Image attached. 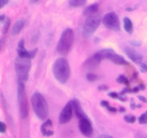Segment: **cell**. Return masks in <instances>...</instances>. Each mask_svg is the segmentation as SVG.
Returning a JSON list of instances; mask_svg holds the SVG:
<instances>
[{
  "label": "cell",
  "instance_id": "6da1fadb",
  "mask_svg": "<svg viewBox=\"0 0 147 138\" xmlns=\"http://www.w3.org/2000/svg\"><path fill=\"white\" fill-rule=\"evenodd\" d=\"M53 72L57 81L62 84L67 83L71 74L70 66L67 59L65 57L57 58L53 63Z\"/></svg>",
  "mask_w": 147,
  "mask_h": 138
},
{
  "label": "cell",
  "instance_id": "7a4b0ae2",
  "mask_svg": "<svg viewBox=\"0 0 147 138\" xmlns=\"http://www.w3.org/2000/svg\"><path fill=\"white\" fill-rule=\"evenodd\" d=\"M31 104L33 111L39 119L45 121L49 115V106L45 98L42 93L35 92L31 97Z\"/></svg>",
  "mask_w": 147,
  "mask_h": 138
},
{
  "label": "cell",
  "instance_id": "3957f363",
  "mask_svg": "<svg viewBox=\"0 0 147 138\" xmlns=\"http://www.w3.org/2000/svg\"><path fill=\"white\" fill-rule=\"evenodd\" d=\"M74 32L70 27L65 29L62 32L57 45V52L61 55L66 56L69 54L74 43Z\"/></svg>",
  "mask_w": 147,
  "mask_h": 138
},
{
  "label": "cell",
  "instance_id": "277c9868",
  "mask_svg": "<svg viewBox=\"0 0 147 138\" xmlns=\"http://www.w3.org/2000/svg\"><path fill=\"white\" fill-rule=\"evenodd\" d=\"M18 83H25L28 80L29 73L32 67L31 59L17 57L14 63Z\"/></svg>",
  "mask_w": 147,
  "mask_h": 138
},
{
  "label": "cell",
  "instance_id": "5b68a950",
  "mask_svg": "<svg viewBox=\"0 0 147 138\" xmlns=\"http://www.w3.org/2000/svg\"><path fill=\"white\" fill-rule=\"evenodd\" d=\"M17 102H18L20 117L22 119H26L28 117L29 115V105L25 86H24V83H18Z\"/></svg>",
  "mask_w": 147,
  "mask_h": 138
},
{
  "label": "cell",
  "instance_id": "8992f818",
  "mask_svg": "<svg viewBox=\"0 0 147 138\" xmlns=\"http://www.w3.org/2000/svg\"><path fill=\"white\" fill-rule=\"evenodd\" d=\"M100 22H101V17L100 14L96 13V14L88 16L86 18L83 27L82 34L83 37H91L98 28Z\"/></svg>",
  "mask_w": 147,
  "mask_h": 138
},
{
  "label": "cell",
  "instance_id": "52a82bcc",
  "mask_svg": "<svg viewBox=\"0 0 147 138\" xmlns=\"http://www.w3.org/2000/svg\"><path fill=\"white\" fill-rule=\"evenodd\" d=\"M102 22L106 28L112 31L119 32L121 30L119 17L118 14L113 12L105 14L102 19Z\"/></svg>",
  "mask_w": 147,
  "mask_h": 138
},
{
  "label": "cell",
  "instance_id": "ba28073f",
  "mask_svg": "<svg viewBox=\"0 0 147 138\" xmlns=\"http://www.w3.org/2000/svg\"><path fill=\"white\" fill-rule=\"evenodd\" d=\"M73 103L71 100L67 103V104L65 106V107L62 109L61 112L59 116V123L63 124L70 122L73 116Z\"/></svg>",
  "mask_w": 147,
  "mask_h": 138
},
{
  "label": "cell",
  "instance_id": "9c48e42d",
  "mask_svg": "<svg viewBox=\"0 0 147 138\" xmlns=\"http://www.w3.org/2000/svg\"><path fill=\"white\" fill-rule=\"evenodd\" d=\"M78 126L80 132L84 136L89 137H90L93 135V129L91 121H90V119L88 116L79 119Z\"/></svg>",
  "mask_w": 147,
  "mask_h": 138
},
{
  "label": "cell",
  "instance_id": "30bf717a",
  "mask_svg": "<svg viewBox=\"0 0 147 138\" xmlns=\"http://www.w3.org/2000/svg\"><path fill=\"white\" fill-rule=\"evenodd\" d=\"M124 52L128 57L136 64L140 65L143 61V55L132 47L130 46L126 47L124 48Z\"/></svg>",
  "mask_w": 147,
  "mask_h": 138
},
{
  "label": "cell",
  "instance_id": "8fae6325",
  "mask_svg": "<svg viewBox=\"0 0 147 138\" xmlns=\"http://www.w3.org/2000/svg\"><path fill=\"white\" fill-rule=\"evenodd\" d=\"M115 53V51L111 48H106L100 50L99 51L96 52L93 56L98 60L99 62H101L103 60H106V59L110 58L111 56Z\"/></svg>",
  "mask_w": 147,
  "mask_h": 138
},
{
  "label": "cell",
  "instance_id": "7c38bea8",
  "mask_svg": "<svg viewBox=\"0 0 147 138\" xmlns=\"http://www.w3.org/2000/svg\"><path fill=\"white\" fill-rule=\"evenodd\" d=\"M71 101H72V103H73V107L75 111V113H76V116H77V117L79 119H82V118L83 117H86V116H88L87 114L85 113L83 108H82L80 101H79L78 99H73V100H71Z\"/></svg>",
  "mask_w": 147,
  "mask_h": 138
},
{
  "label": "cell",
  "instance_id": "4fadbf2b",
  "mask_svg": "<svg viewBox=\"0 0 147 138\" xmlns=\"http://www.w3.org/2000/svg\"><path fill=\"white\" fill-rule=\"evenodd\" d=\"M109 60L113 63L114 64L118 65V66H126L129 65V63L124 58V57L121 55L116 54V53H113L111 56L110 57Z\"/></svg>",
  "mask_w": 147,
  "mask_h": 138
},
{
  "label": "cell",
  "instance_id": "5bb4252c",
  "mask_svg": "<svg viewBox=\"0 0 147 138\" xmlns=\"http://www.w3.org/2000/svg\"><path fill=\"white\" fill-rule=\"evenodd\" d=\"M100 63V62H99L94 56H91L90 57L88 58L86 61L83 63V67L86 69H88V70H90V69L96 68V67H98L99 64Z\"/></svg>",
  "mask_w": 147,
  "mask_h": 138
},
{
  "label": "cell",
  "instance_id": "9a60e30c",
  "mask_svg": "<svg viewBox=\"0 0 147 138\" xmlns=\"http://www.w3.org/2000/svg\"><path fill=\"white\" fill-rule=\"evenodd\" d=\"M24 27V20H17L15 23L13 25L12 28H11V34L12 35H16V34H18L22 30H23Z\"/></svg>",
  "mask_w": 147,
  "mask_h": 138
},
{
  "label": "cell",
  "instance_id": "2e32d148",
  "mask_svg": "<svg viewBox=\"0 0 147 138\" xmlns=\"http://www.w3.org/2000/svg\"><path fill=\"white\" fill-rule=\"evenodd\" d=\"M99 5L97 3H95V4H91V5H89L88 7H86V9L83 11V15L84 16H90L92 14H96V12L98 10Z\"/></svg>",
  "mask_w": 147,
  "mask_h": 138
},
{
  "label": "cell",
  "instance_id": "e0dca14e",
  "mask_svg": "<svg viewBox=\"0 0 147 138\" xmlns=\"http://www.w3.org/2000/svg\"><path fill=\"white\" fill-rule=\"evenodd\" d=\"M123 27L126 32L132 34L134 32V24L131 20L129 17H126L123 18Z\"/></svg>",
  "mask_w": 147,
  "mask_h": 138
},
{
  "label": "cell",
  "instance_id": "ac0fdd59",
  "mask_svg": "<svg viewBox=\"0 0 147 138\" xmlns=\"http://www.w3.org/2000/svg\"><path fill=\"white\" fill-rule=\"evenodd\" d=\"M87 2V0H69V6L72 8H78L83 7Z\"/></svg>",
  "mask_w": 147,
  "mask_h": 138
},
{
  "label": "cell",
  "instance_id": "d6986e66",
  "mask_svg": "<svg viewBox=\"0 0 147 138\" xmlns=\"http://www.w3.org/2000/svg\"><path fill=\"white\" fill-rule=\"evenodd\" d=\"M50 126H53V122H52L51 119H46L45 122L41 125V127H40V131H41L43 136H45L46 132H47V131L49 129H47V128L50 127Z\"/></svg>",
  "mask_w": 147,
  "mask_h": 138
},
{
  "label": "cell",
  "instance_id": "ffe728a7",
  "mask_svg": "<svg viewBox=\"0 0 147 138\" xmlns=\"http://www.w3.org/2000/svg\"><path fill=\"white\" fill-rule=\"evenodd\" d=\"M17 54L18 56L20 57H24V58H29L32 59L31 55H30V52L26 50L25 48L24 49H17Z\"/></svg>",
  "mask_w": 147,
  "mask_h": 138
},
{
  "label": "cell",
  "instance_id": "44dd1931",
  "mask_svg": "<svg viewBox=\"0 0 147 138\" xmlns=\"http://www.w3.org/2000/svg\"><path fill=\"white\" fill-rule=\"evenodd\" d=\"M3 27H2V34H6L9 31V29L10 27V24H11V20H10L9 17H6L5 20L3 22Z\"/></svg>",
  "mask_w": 147,
  "mask_h": 138
},
{
  "label": "cell",
  "instance_id": "7402d4cb",
  "mask_svg": "<svg viewBox=\"0 0 147 138\" xmlns=\"http://www.w3.org/2000/svg\"><path fill=\"white\" fill-rule=\"evenodd\" d=\"M116 82H117L118 83H120V84L126 85V86H129V80H128V78L124 76V75H120V76L116 78Z\"/></svg>",
  "mask_w": 147,
  "mask_h": 138
},
{
  "label": "cell",
  "instance_id": "603a6c76",
  "mask_svg": "<svg viewBox=\"0 0 147 138\" xmlns=\"http://www.w3.org/2000/svg\"><path fill=\"white\" fill-rule=\"evenodd\" d=\"M123 119L126 122L129 124H134L136 122V117L134 116V115L132 114H128V115H125L124 117H123Z\"/></svg>",
  "mask_w": 147,
  "mask_h": 138
},
{
  "label": "cell",
  "instance_id": "cb8c5ba5",
  "mask_svg": "<svg viewBox=\"0 0 147 138\" xmlns=\"http://www.w3.org/2000/svg\"><path fill=\"white\" fill-rule=\"evenodd\" d=\"M138 122L140 124H147V111L139 116Z\"/></svg>",
  "mask_w": 147,
  "mask_h": 138
},
{
  "label": "cell",
  "instance_id": "d4e9b609",
  "mask_svg": "<svg viewBox=\"0 0 147 138\" xmlns=\"http://www.w3.org/2000/svg\"><path fill=\"white\" fill-rule=\"evenodd\" d=\"M86 78L89 82H94V81H96L98 78V77L97 75L94 74V73H87V74H86Z\"/></svg>",
  "mask_w": 147,
  "mask_h": 138
},
{
  "label": "cell",
  "instance_id": "484cf974",
  "mask_svg": "<svg viewBox=\"0 0 147 138\" xmlns=\"http://www.w3.org/2000/svg\"><path fill=\"white\" fill-rule=\"evenodd\" d=\"M107 95L109 96V97L112 98V99H119V96H120V94H119L117 92H115V91L109 92V93H107Z\"/></svg>",
  "mask_w": 147,
  "mask_h": 138
},
{
  "label": "cell",
  "instance_id": "4316f807",
  "mask_svg": "<svg viewBox=\"0 0 147 138\" xmlns=\"http://www.w3.org/2000/svg\"><path fill=\"white\" fill-rule=\"evenodd\" d=\"M132 93V89H130L129 86H126V87L123 88V89H122L121 91V93H120V95L123 96V95L126 94V93Z\"/></svg>",
  "mask_w": 147,
  "mask_h": 138
},
{
  "label": "cell",
  "instance_id": "83f0119b",
  "mask_svg": "<svg viewBox=\"0 0 147 138\" xmlns=\"http://www.w3.org/2000/svg\"><path fill=\"white\" fill-rule=\"evenodd\" d=\"M140 71L142 73H147V64L144 63H142L140 64Z\"/></svg>",
  "mask_w": 147,
  "mask_h": 138
},
{
  "label": "cell",
  "instance_id": "f1b7e54d",
  "mask_svg": "<svg viewBox=\"0 0 147 138\" xmlns=\"http://www.w3.org/2000/svg\"><path fill=\"white\" fill-rule=\"evenodd\" d=\"M7 130V125L3 122H0V132L1 133H4Z\"/></svg>",
  "mask_w": 147,
  "mask_h": 138
},
{
  "label": "cell",
  "instance_id": "f546056e",
  "mask_svg": "<svg viewBox=\"0 0 147 138\" xmlns=\"http://www.w3.org/2000/svg\"><path fill=\"white\" fill-rule=\"evenodd\" d=\"M129 43L132 46H135V47H139V46H141V45L142 44V42L139 41V40H131Z\"/></svg>",
  "mask_w": 147,
  "mask_h": 138
},
{
  "label": "cell",
  "instance_id": "4dcf8cb0",
  "mask_svg": "<svg viewBox=\"0 0 147 138\" xmlns=\"http://www.w3.org/2000/svg\"><path fill=\"white\" fill-rule=\"evenodd\" d=\"M130 108L132 109V110H135V109H136V108H137V104H136V103H135V101L134 99H131Z\"/></svg>",
  "mask_w": 147,
  "mask_h": 138
},
{
  "label": "cell",
  "instance_id": "1f68e13d",
  "mask_svg": "<svg viewBox=\"0 0 147 138\" xmlns=\"http://www.w3.org/2000/svg\"><path fill=\"white\" fill-rule=\"evenodd\" d=\"M106 109H107V110L109 111V112H112V113H116V112H118V109H116V107L111 106V105H109V106H107V107H106Z\"/></svg>",
  "mask_w": 147,
  "mask_h": 138
},
{
  "label": "cell",
  "instance_id": "d6a6232c",
  "mask_svg": "<svg viewBox=\"0 0 147 138\" xmlns=\"http://www.w3.org/2000/svg\"><path fill=\"white\" fill-rule=\"evenodd\" d=\"M30 55H31V57L32 59L34 58V57H35L36 55H37V52H38V49H37V47H35V48L33 49V50H30Z\"/></svg>",
  "mask_w": 147,
  "mask_h": 138
},
{
  "label": "cell",
  "instance_id": "836d02e7",
  "mask_svg": "<svg viewBox=\"0 0 147 138\" xmlns=\"http://www.w3.org/2000/svg\"><path fill=\"white\" fill-rule=\"evenodd\" d=\"M24 45H25V42H24V39L20 40V41L18 43V48L19 49H24Z\"/></svg>",
  "mask_w": 147,
  "mask_h": 138
},
{
  "label": "cell",
  "instance_id": "e575fe53",
  "mask_svg": "<svg viewBox=\"0 0 147 138\" xmlns=\"http://www.w3.org/2000/svg\"><path fill=\"white\" fill-rule=\"evenodd\" d=\"M109 89V87L106 85H100L98 87V90L100 91H107Z\"/></svg>",
  "mask_w": 147,
  "mask_h": 138
},
{
  "label": "cell",
  "instance_id": "d590c367",
  "mask_svg": "<svg viewBox=\"0 0 147 138\" xmlns=\"http://www.w3.org/2000/svg\"><path fill=\"white\" fill-rule=\"evenodd\" d=\"M38 40H39V34H34V35L32 37V40H31L32 44H35V43H37V42L38 41Z\"/></svg>",
  "mask_w": 147,
  "mask_h": 138
},
{
  "label": "cell",
  "instance_id": "8d00e7d4",
  "mask_svg": "<svg viewBox=\"0 0 147 138\" xmlns=\"http://www.w3.org/2000/svg\"><path fill=\"white\" fill-rule=\"evenodd\" d=\"M135 138H147V135L142 132H138L135 136Z\"/></svg>",
  "mask_w": 147,
  "mask_h": 138
},
{
  "label": "cell",
  "instance_id": "74e56055",
  "mask_svg": "<svg viewBox=\"0 0 147 138\" xmlns=\"http://www.w3.org/2000/svg\"><path fill=\"white\" fill-rule=\"evenodd\" d=\"M100 106H102V107H107V106H109V102L108 101L106 100H102L101 101H100Z\"/></svg>",
  "mask_w": 147,
  "mask_h": 138
},
{
  "label": "cell",
  "instance_id": "f35d334b",
  "mask_svg": "<svg viewBox=\"0 0 147 138\" xmlns=\"http://www.w3.org/2000/svg\"><path fill=\"white\" fill-rule=\"evenodd\" d=\"M9 0H0V8H3L5 5L9 3Z\"/></svg>",
  "mask_w": 147,
  "mask_h": 138
},
{
  "label": "cell",
  "instance_id": "ab89813d",
  "mask_svg": "<svg viewBox=\"0 0 147 138\" xmlns=\"http://www.w3.org/2000/svg\"><path fill=\"white\" fill-rule=\"evenodd\" d=\"M138 99H139L141 101L143 102V103H147V99L145 96L139 95V96H138Z\"/></svg>",
  "mask_w": 147,
  "mask_h": 138
},
{
  "label": "cell",
  "instance_id": "60d3db41",
  "mask_svg": "<svg viewBox=\"0 0 147 138\" xmlns=\"http://www.w3.org/2000/svg\"><path fill=\"white\" fill-rule=\"evenodd\" d=\"M119 99V101H122V102H126V101L128 100L127 98H126V96H121V95H120V96H119V99Z\"/></svg>",
  "mask_w": 147,
  "mask_h": 138
},
{
  "label": "cell",
  "instance_id": "b9f144b4",
  "mask_svg": "<svg viewBox=\"0 0 147 138\" xmlns=\"http://www.w3.org/2000/svg\"><path fill=\"white\" fill-rule=\"evenodd\" d=\"M54 135V131L53 130H50V129H48L46 132V135L45 137H50V136H53Z\"/></svg>",
  "mask_w": 147,
  "mask_h": 138
},
{
  "label": "cell",
  "instance_id": "7bdbcfd3",
  "mask_svg": "<svg viewBox=\"0 0 147 138\" xmlns=\"http://www.w3.org/2000/svg\"><path fill=\"white\" fill-rule=\"evenodd\" d=\"M139 91H141L139 86H135L132 89V93H138Z\"/></svg>",
  "mask_w": 147,
  "mask_h": 138
},
{
  "label": "cell",
  "instance_id": "ee69618b",
  "mask_svg": "<svg viewBox=\"0 0 147 138\" xmlns=\"http://www.w3.org/2000/svg\"><path fill=\"white\" fill-rule=\"evenodd\" d=\"M98 138H113V137L109 135H99Z\"/></svg>",
  "mask_w": 147,
  "mask_h": 138
},
{
  "label": "cell",
  "instance_id": "f6af8a7d",
  "mask_svg": "<svg viewBox=\"0 0 147 138\" xmlns=\"http://www.w3.org/2000/svg\"><path fill=\"white\" fill-rule=\"evenodd\" d=\"M6 17H7L5 16V14H1V15H0V22H3L5 20Z\"/></svg>",
  "mask_w": 147,
  "mask_h": 138
},
{
  "label": "cell",
  "instance_id": "bcb514c9",
  "mask_svg": "<svg viewBox=\"0 0 147 138\" xmlns=\"http://www.w3.org/2000/svg\"><path fill=\"white\" fill-rule=\"evenodd\" d=\"M119 112H121V113H124V112L126 111V109L125 107H123V106H121V107L119 108Z\"/></svg>",
  "mask_w": 147,
  "mask_h": 138
},
{
  "label": "cell",
  "instance_id": "7dc6e473",
  "mask_svg": "<svg viewBox=\"0 0 147 138\" xmlns=\"http://www.w3.org/2000/svg\"><path fill=\"white\" fill-rule=\"evenodd\" d=\"M139 88H140L141 91H144L145 89H146V86H145L144 84H143V83L141 85H139Z\"/></svg>",
  "mask_w": 147,
  "mask_h": 138
},
{
  "label": "cell",
  "instance_id": "c3c4849f",
  "mask_svg": "<svg viewBox=\"0 0 147 138\" xmlns=\"http://www.w3.org/2000/svg\"><path fill=\"white\" fill-rule=\"evenodd\" d=\"M134 9L131 8V7H127V8H126V11L129 12H131L134 11Z\"/></svg>",
  "mask_w": 147,
  "mask_h": 138
},
{
  "label": "cell",
  "instance_id": "681fc988",
  "mask_svg": "<svg viewBox=\"0 0 147 138\" xmlns=\"http://www.w3.org/2000/svg\"><path fill=\"white\" fill-rule=\"evenodd\" d=\"M39 1H40V0H30V2L31 3V4H36V3L38 2Z\"/></svg>",
  "mask_w": 147,
  "mask_h": 138
},
{
  "label": "cell",
  "instance_id": "f907efd6",
  "mask_svg": "<svg viewBox=\"0 0 147 138\" xmlns=\"http://www.w3.org/2000/svg\"><path fill=\"white\" fill-rule=\"evenodd\" d=\"M142 105H141V104H138L137 105V108H142Z\"/></svg>",
  "mask_w": 147,
  "mask_h": 138
}]
</instances>
